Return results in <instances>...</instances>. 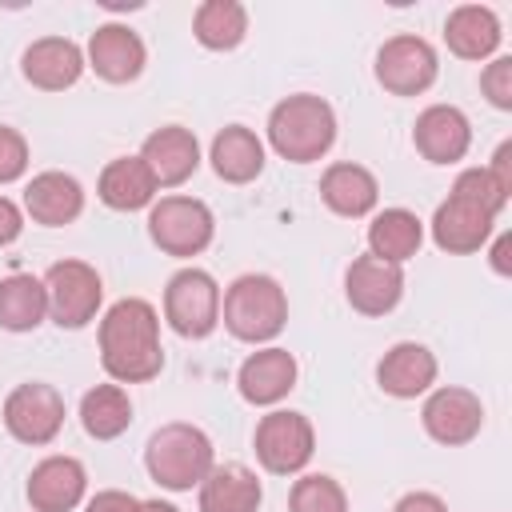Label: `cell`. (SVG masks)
<instances>
[{
    "instance_id": "cell-1",
    "label": "cell",
    "mask_w": 512,
    "mask_h": 512,
    "mask_svg": "<svg viewBox=\"0 0 512 512\" xmlns=\"http://www.w3.org/2000/svg\"><path fill=\"white\" fill-rule=\"evenodd\" d=\"M100 364L112 376V384H148L164 368L160 348V312L140 300L124 296L100 316Z\"/></svg>"
},
{
    "instance_id": "cell-2",
    "label": "cell",
    "mask_w": 512,
    "mask_h": 512,
    "mask_svg": "<svg viewBox=\"0 0 512 512\" xmlns=\"http://www.w3.org/2000/svg\"><path fill=\"white\" fill-rule=\"evenodd\" d=\"M268 144L288 164H312L336 144V112L324 96L296 92L268 112Z\"/></svg>"
},
{
    "instance_id": "cell-3",
    "label": "cell",
    "mask_w": 512,
    "mask_h": 512,
    "mask_svg": "<svg viewBox=\"0 0 512 512\" xmlns=\"http://www.w3.org/2000/svg\"><path fill=\"white\" fill-rule=\"evenodd\" d=\"M212 464H216V448H212L208 432L196 424H184V420L160 424L144 444V468L168 492L200 488V480L212 472Z\"/></svg>"
},
{
    "instance_id": "cell-4",
    "label": "cell",
    "mask_w": 512,
    "mask_h": 512,
    "mask_svg": "<svg viewBox=\"0 0 512 512\" xmlns=\"http://www.w3.org/2000/svg\"><path fill=\"white\" fill-rule=\"evenodd\" d=\"M220 320L244 344H268L288 324V296L280 280L264 272H244L220 292Z\"/></svg>"
},
{
    "instance_id": "cell-5",
    "label": "cell",
    "mask_w": 512,
    "mask_h": 512,
    "mask_svg": "<svg viewBox=\"0 0 512 512\" xmlns=\"http://www.w3.org/2000/svg\"><path fill=\"white\" fill-rule=\"evenodd\" d=\"M148 236L164 256H200L216 236V216L196 196H160L148 208Z\"/></svg>"
},
{
    "instance_id": "cell-6",
    "label": "cell",
    "mask_w": 512,
    "mask_h": 512,
    "mask_svg": "<svg viewBox=\"0 0 512 512\" xmlns=\"http://www.w3.org/2000/svg\"><path fill=\"white\" fill-rule=\"evenodd\" d=\"M164 320L184 340H204L220 324V284L204 268H180L164 284Z\"/></svg>"
},
{
    "instance_id": "cell-7",
    "label": "cell",
    "mask_w": 512,
    "mask_h": 512,
    "mask_svg": "<svg viewBox=\"0 0 512 512\" xmlns=\"http://www.w3.org/2000/svg\"><path fill=\"white\" fill-rule=\"evenodd\" d=\"M252 448H256V460L264 472L296 476L308 468V460L316 452V428L304 412L272 408L268 416H260V424L252 432Z\"/></svg>"
},
{
    "instance_id": "cell-8",
    "label": "cell",
    "mask_w": 512,
    "mask_h": 512,
    "mask_svg": "<svg viewBox=\"0 0 512 512\" xmlns=\"http://www.w3.org/2000/svg\"><path fill=\"white\" fill-rule=\"evenodd\" d=\"M44 292H48V316L60 328H84L100 312L104 280L84 260H56L44 272Z\"/></svg>"
},
{
    "instance_id": "cell-9",
    "label": "cell",
    "mask_w": 512,
    "mask_h": 512,
    "mask_svg": "<svg viewBox=\"0 0 512 512\" xmlns=\"http://www.w3.org/2000/svg\"><path fill=\"white\" fill-rule=\"evenodd\" d=\"M376 84L392 96H420L436 84V72H440V60H436V48L416 36V32H400L392 40L380 44L376 52Z\"/></svg>"
},
{
    "instance_id": "cell-10",
    "label": "cell",
    "mask_w": 512,
    "mask_h": 512,
    "mask_svg": "<svg viewBox=\"0 0 512 512\" xmlns=\"http://www.w3.org/2000/svg\"><path fill=\"white\" fill-rule=\"evenodd\" d=\"M4 428L12 440L20 444H52L64 428V396L60 388L44 384V380H28V384H16L8 396H4Z\"/></svg>"
},
{
    "instance_id": "cell-11",
    "label": "cell",
    "mask_w": 512,
    "mask_h": 512,
    "mask_svg": "<svg viewBox=\"0 0 512 512\" xmlns=\"http://www.w3.org/2000/svg\"><path fill=\"white\" fill-rule=\"evenodd\" d=\"M496 228V212H488L480 200L464 196V192H448V200L436 204L432 212V244L448 256H472L492 240Z\"/></svg>"
},
{
    "instance_id": "cell-12",
    "label": "cell",
    "mask_w": 512,
    "mask_h": 512,
    "mask_svg": "<svg viewBox=\"0 0 512 512\" xmlns=\"http://www.w3.org/2000/svg\"><path fill=\"white\" fill-rule=\"evenodd\" d=\"M420 424L424 432L444 444V448H460V444H472L484 428V404L476 392L468 388H456V384H444V388H432L424 408H420Z\"/></svg>"
},
{
    "instance_id": "cell-13",
    "label": "cell",
    "mask_w": 512,
    "mask_h": 512,
    "mask_svg": "<svg viewBox=\"0 0 512 512\" xmlns=\"http://www.w3.org/2000/svg\"><path fill=\"white\" fill-rule=\"evenodd\" d=\"M344 296L360 316H388L404 296V268L364 252L344 272Z\"/></svg>"
},
{
    "instance_id": "cell-14",
    "label": "cell",
    "mask_w": 512,
    "mask_h": 512,
    "mask_svg": "<svg viewBox=\"0 0 512 512\" xmlns=\"http://www.w3.org/2000/svg\"><path fill=\"white\" fill-rule=\"evenodd\" d=\"M84 64L108 84H132L148 64V48L128 24H100L88 36Z\"/></svg>"
},
{
    "instance_id": "cell-15",
    "label": "cell",
    "mask_w": 512,
    "mask_h": 512,
    "mask_svg": "<svg viewBox=\"0 0 512 512\" xmlns=\"http://www.w3.org/2000/svg\"><path fill=\"white\" fill-rule=\"evenodd\" d=\"M412 144L428 164H456L472 148V124L456 104H428L412 124Z\"/></svg>"
},
{
    "instance_id": "cell-16",
    "label": "cell",
    "mask_w": 512,
    "mask_h": 512,
    "mask_svg": "<svg viewBox=\"0 0 512 512\" xmlns=\"http://www.w3.org/2000/svg\"><path fill=\"white\" fill-rule=\"evenodd\" d=\"M296 376H300L296 356L288 348L268 344V348L244 356V364L236 372V392L256 408H272L296 388Z\"/></svg>"
},
{
    "instance_id": "cell-17",
    "label": "cell",
    "mask_w": 512,
    "mask_h": 512,
    "mask_svg": "<svg viewBox=\"0 0 512 512\" xmlns=\"http://www.w3.org/2000/svg\"><path fill=\"white\" fill-rule=\"evenodd\" d=\"M88 492V472L76 456H44L24 484L32 512H72Z\"/></svg>"
},
{
    "instance_id": "cell-18",
    "label": "cell",
    "mask_w": 512,
    "mask_h": 512,
    "mask_svg": "<svg viewBox=\"0 0 512 512\" xmlns=\"http://www.w3.org/2000/svg\"><path fill=\"white\" fill-rule=\"evenodd\" d=\"M84 48L68 36H40L24 48L20 56V72L32 88L40 92H64L84 76Z\"/></svg>"
},
{
    "instance_id": "cell-19",
    "label": "cell",
    "mask_w": 512,
    "mask_h": 512,
    "mask_svg": "<svg viewBox=\"0 0 512 512\" xmlns=\"http://www.w3.org/2000/svg\"><path fill=\"white\" fill-rule=\"evenodd\" d=\"M140 160L148 164L156 188H176V184H184L200 168V144H196V136L188 128L164 124V128L144 136Z\"/></svg>"
},
{
    "instance_id": "cell-20",
    "label": "cell",
    "mask_w": 512,
    "mask_h": 512,
    "mask_svg": "<svg viewBox=\"0 0 512 512\" xmlns=\"http://www.w3.org/2000/svg\"><path fill=\"white\" fill-rule=\"evenodd\" d=\"M376 384H380L384 396H396V400L424 396L436 384V356H432V348H424L416 340L392 344L380 356V364H376Z\"/></svg>"
},
{
    "instance_id": "cell-21",
    "label": "cell",
    "mask_w": 512,
    "mask_h": 512,
    "mask_svg": "<svg viewBox=\"0 0 512 512\" xmlns=\"http://www.w3.org/2000/svg\"><path fill=\"white\" fill-rule=\"evenodd\" d=\"M24 212L44 228H64L84 212V188L68 172H36L24 188Z\"/></svg>"
},
{
    "instance_id": "cell-22",
    "label": "cell",
    "mask_w": 512,
    "mask_h": 512,
    "mask_svg": "<svg viewBox=\"0 0 512 512\" xmlns=\"http://www.w3.org/2000/svg\"><path fill=\"white\" fill-rule=\"evenodd\" d=\"M320 200L328 204V212H336L344 220H360L380 204V184L364 164L336 160L320 176Z\"/></svg>"
},
{
    "instance_id": "cell-23",
    "label": "cell",
    "mask_w": 512,
    "mask_h": 512,
    "mask_svg": "<svg viewBox=\"0 0 512 512\" xmlns=\"http://www.w3.org/2000/svg\"><path fill=\"white\" fill-rule=\"evenodd\" d=\"M500 40V16L488 4H460L444 20V44L460 60H492Z\"/></svg>"
},
{
    "instance_id": "cell-24",
    "label": "cell",
    "mask_w": 512,
    "mask_h": 512,
    "mask_svg": "<svg viewBox=\"0 0 512 512\" xmlns=\"http://www.w3.org/2000/svg\"><path fill=\"white\" fill-rule=\"evenodd\" d=\"M264 500V488L252 468L244 464H212V472L196 488L200 512H256Z\"/></svg>"
},
{
    "instance_id": "cell-25",
    "label": "cell",
    "mask_w": 512,
    "mask_h": 512,
    "mask_svg": "<svg viewBox=\"0 0 512 512\" xmlns=\"http://www.w3.org/2000/svg\"><path fill=\"white\" fill-rule=\"evenodd\" d=\"M96 196L112 212H140L156 204V180L140 156H116L104 164L96 180Z\"/></svg>"
},
{
    "instance_id": "cell-26",
    "label": "cell",
    "mask_w": 512,
    "mask_h": 512,
    "mask_svg": "<svg viewBox=\"0 0 512 512\" xmlns=\"http://www.w3.org/2000/svg\"><path fill=\"white\" fill-rule=\"evenodd\" d=\"M208 160L224 184H252L264 172V140L244 124H228L212 136Z\"/></svg>"
},
{
    "instance_id": "cell-27",
    "label": "cell",
    "mask_w": 512,
    "mask_h": 512,
    "mask_svg": "<svg viewBox=\"0 0 512 512\" xmlns=\"http://www.w3.org/2000/svg\"><path fill=\"white\" fill-rule=\"evenodd\" d=\"M420 244H424V220L412 208H384L368 224V252L388 264L412 260Z\"/></svg>"
},
{
    "instance_id": "cell-28",
    "label": "cell",
    "mask_w": 512,
    "mask_h": 512,
    "mask_svg": "<svg viewBox=\"0 0 512 512\" xmlns=\"http://www.w3.org/2000/svg\"><path fill=\"white\" fill-rule=\"evenodd\" d=\"M48 316L44 280L32 272H12L0 280V328L4 332H32Z\"/></svg>"
},
{
    "instance_id": "cell-29",
    "label": "cell",
    "mask_w": 512,
    "mask_h": 512,
    "mask_svg": "<svg viewBox=\"0 0 512 512\" xmlns=\"http://www.w3.org/2000/svg\"><path fill=\"white\" fill-rule=\"evenodd\" d=\"M192 36L208 52H232L248 36V8L240 0H204L192 12Z\"/></svg>"
},
{
    "instance_id": "cell-30",
    "label": "cell",
    "mask_w": 512,
    "mask_h": 512,
    "mask_svg": "<svg viewBox=\"0 0 512 512\" xmlns=\"http://www.w3.org/2000/svg\"><path fill=\"white\" fill-rule=\"evenodd\" d=\"M80 424L92 440H116L132 424V400L124 384H96L80 396Z\"/></svg>"
},
{
    "instance_id": "cell-31",
    "label": "cell",
    "mask_w": 512,
    "mask_h": 512,
    "mask_svg": "<svg viewBox=\"0 0 512 512\" xmlns=\"http://www.w3.org/2000/svg\"><path fill=\"white\" fill-rule=\"evenodd\" d=\"M288 512H348V492L336 476L308 472L288 492Z\"/></svg>"
},
{
    "instance_id": "cell-32",
    "label": "cell",
    "mask_w": 512,
    "mask_h": 512,
    "mask_svg": "<svg viewBox=\"0 0 512 512\" xmlns=\"http://www.w3.org/2000/svg\"><path fill=\"white\" fill-rule=\"evenodd\" d=\"M452 188H456V192H464V196H472V200H480V204H484L488 212H496V216H500V212L508 208V200H512V196L492 180V172H488V168H464V172L456 176V184H452Z\"/></svg>"
},
{
    "instance_id": "cell-33",
    "label": "cell",
    "mask_w": 512,
    "mask_h": 512,
    "mask_svg": "<svg viewBox=\"0 0 512 512\" xmlns=\"http://www.w3.org/2000/svg\"><path fill=\"white\" fill-rule=\"evenodd\" d=\"M480 92L492 108L512 112V56H492L480 72Z\"/></svg>"
},
{
    "instance_id": "cell-34",
    "label": "cell",
    "mask_w": 512,
    "mask_h": 512,
    "mask_svg": "<svg viewBox=\"0 0 512 512\" xmlns=\"http://www.w3.org/2000/svg\"><path fill=\"white\" fill-rule=\"evenodd\" d=\"M24 172H28V140L16 128L0 124V184H16Z\"/></svg>"
},
{
    "instance_id": "cell-35",
    "label": "cell",
    "mask_w": 512,
    "mask_h": 512,
    "mask_svg": "<svg viewBox=\"0 0 512 512\" xmlns=\"http://www.w3.org/2000/svg\"><path fill=\"white\" fill-rule=\"evenodd\" d=\"M84 512H140V500L124 488H104L84 504Z\"/></svg>"
},
{
    "instance_id": "cell-36",
    "label": "cell",
    "mask_w": 512,
    "mask_h": 512,
    "mask_svg": "<svg viewBox=\"0 0 512 512\" xmlns=\"http://www.w3.org/2000/svg\"><path fill=\"white\" fill-rule=\"evenodd\" d=\"M20 232H24V208H20L16 200L0 196V248L12 244Z\"/></svg>"
},
{
    "instance_id": "cell-37",
    "label": "cell",
    "mask_w": 512,
    "mask_h": 512,
    "mask_svg": "<svg viewBox=\"0 0 512 512\" xmlns=\"http://www.w3.org/2000/svg\"><path fill=\"white\" fill-rule=\"evenodd\" d=\"M392 512H448V504L436 496V492H404Z\"/></svg>"
},
{
    "instance_id": "cell-38",
    "label": "cell",
    "mask_w": 512,
    "mask_h": 512,
    "mask_svg": "<svg viewBox=\"0 0 512 512\" xmlns=\"http://www.w3.org/2000/svg\"><path fill=\"white\" fill-rule=\"evenodd\" d=\"M492 172V180L512 196V140H504L496 152H492V164H484Z\"/></svg>"
},
{
    "instance_id": "cell-39",
    "label": "cell",
    "mask_w": 512,
    "mask_h": 512,
    "mask_svg": "<svg viewBox=\"0 0 512 512\" xmlns=\"http://www.w3.org/2000/svg\"><path fill=\"white\" fill-rule=\"evenodd\" d=\"M508 252H512V236H508V232H500V236H496V244H492V268H496V276H508V272H512Z\"/></svg>"
},
{
    "instance_id": "cell-40",
    "label": "cell",
    "mask_w": 512,
    "mask_h": 512,
    "mask_svg": "<svg viewBox=\"0 0 512 512\" xmlns=\"http://www.w3.org/2000/svg\"><path fill=\"white\" fill-rule=\"evenodd\" d=\"M140 512H180V508H176V504H168V500H160V496H156V500H140Z\"/></svg>"
}]
</instances>
